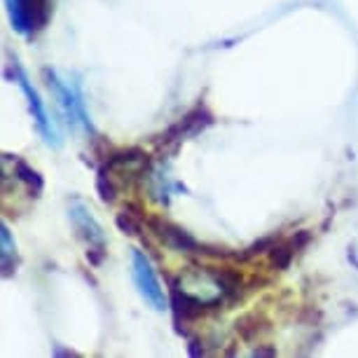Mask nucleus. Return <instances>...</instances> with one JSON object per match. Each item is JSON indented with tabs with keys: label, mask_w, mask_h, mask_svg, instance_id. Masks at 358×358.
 Instances as JSON below:
<instances>
[{
	"label": "nucleus",
	"mask_w": 358,
	"mask_h": 358,
	"mask_svg": "<svg viewBox=\"0 0 358 358\" xmlns=\"http://www.w3.org/2000/svg\"><path fill=\"white\" fill-rule=\"evenodd\" d=\"M45 78H47V85H50V90L54 94V99L59 101L62 110L66 113V117H69V124L80 127V129H85L87 134H96L90 113H87V108H85L80 87L69 85L66 80H62L57 76V71H52V69H45Z\"/></svg>",
	"instance_id": "nucleus-1"
},
{
	"label": "nucleus",
	"mask_w": 358,
	"mask_h": 358,
	"mask_svg": "<svg viewBox=\"0 0 358 358\" xmlns=\"http://www.w3.org/2000/svg\"><path fill=\"white\" fill-rule=\"evenodd\" d=\"M131 276H134V283H136L138 293L143 295V300L155 312L169 309V297L164 295V288H162L157 274H155L152 262L143 251H138V248L131 251Z\"/></svg>",
	"instance_id": "nucleus-2"
},
{
	"label": "nucleus",
	"mask_w": 358,
	"mask_h": 358,
	"mask_svg": "<svg viewBox=\"0 0 358 358\" xmlns=\"http://www.w3.org/2000/svg\"><path fill=\"white\" fill-rule=\"evenodd\" d=\"M10 76H12V80H15L19 87H22V92L26 94V99H29V108H31V113H33V120H36L38 131H40V136H43V141H45L47 145L59 148V145H62L59 131H57V127H54L50 113H47V108L43 103V99H40L38 90L33 87L29 76H26V71L15 62V64H12V69H10Z\"/></svg>",
	"instance_id": "nucleus-3"
},
{
	"label": "nucleus",
	"mask_w": 358,
	"mask_h": 358,
	"mask_svg": "<svg viewBox=\"0 0 358 358\" xmlns=\"http://www.w3.org/2000/svg\"><path fill=\"white\" fill-rule=\"evenodd\" d=\"M150 227L155 229V234H157L169 248H173V251L206 255V248L208 246L201 244V241H197L190 232H185L183 227L173 225V222H166V220H162V218H152L150 220Z\"/></svg>",
	"instance_id": "nucleus-4"
},
{
	"label": "nucleus",
	"mask_w": 358,
	"mask_h": 358,
	"mask_svg": "<svg viewBox=\"0 0 358 358\" xmlns=\"http://www.w3.org/2000/svg\"><path fill=\"white\" fill-rule=\"evenodd\" d=\"M69 218L76 227V232L83 236L87 241V246H94V248H106V234L101 225L96 222V218L92 215V211L87 208L85 201L80 199H73L71 206H69Z\"/></svg>",
	"instance_id": "nucleus-5"
},
{
	"label": "nucleus",
	"mask_w": 358,
	"mask_h": 358,
	"mask_svg": "<svg viewBox=\"0 0 358 358\" xmlns=\"http://www.w3.org/2000/svg\"><path fill=\"white\" fill-rule=\"evenodd\" d=\"M213 124V117H211V113L206 110L204 106H199V108H194V110H190L185 115L180 122H176L173 127H169L166 134H162V138H159V143H171V141H183L187 136H192V134H197V131H204L206 127H211Z\"/></svg>",
	"instance_id": "nucleus-6"
},
{
	"label": "nucleus",
	"mask_w": 358,
	"mask_h": 358,
	"mask_svg": "<svg viewBox=\"0 0 358 358\" xmlns=\"http://www.w3.org/2000/svg\"><path fill=\"white\" fill-rule=\"evenodd\" d=\"M169 307L173 309V316H176V323H190L194 321L197 316H201V312L206 309V300H199L185 290H180L178 286L171 288V300H169Z\"/></svg>",
	"instance_id": "nucleus-7"
},
{
	"label": "nucleus",
	"mask_w": 358,
	"mask_h": 358,
	"mask_svg": "<svg viewBox=\"0 0 358 358\" xmlns=\"http://www.w3.org/2000/svg\"><path fill=\"white\" fill-rule=\"evenodd\" d=\"M8 5V15L12 22V29H15L19 36H36V15H33V0H5Z\"/></svg>",
	"instance_id": "nucleus-8"
},
{
	"label": "nucleus",
	"mask_w": 358,
	"mask_h": 358,
	"mask_svg": "<svg viewBox=\"0 0 358 358\" xmlns=\"http://www.w3.org/2000/svg\"><path fill=\"white\" fill-rule=\"evenodd\" d=\"M206 274L211 276V281L218 286L220 290V297L225 302H234L236 297L241 295V276L232 272V269H213L208 267Z\"/></svg>",
	"instance_id": "nucleus-9"
},
{
	"label": "nucleus",
	"mask_w": 358,
	"mask_h": 358,
	"mask_svg": "<svg viewBox=\"0 0 358 358\" xmlns=\"http://www.w3.org/2000/svg\"><path fill=\"white\" fill-rule=\"evenodd\" d=\"M0 262H3V276L8 279L17 267V244L10 234L8 222L0 225Z\"/></svg>",
	"instance_id": "nucleus-10"
},
{
	"label": "nucleus",
	"mask_w": 358,
	"mask_h": 358,
	"mask_svg": "<svg viewBox=\"0 0 358 358\" xmlns=\"http://www.w3.org/2000/svg\"><path fill=\"white\" fill-rule=\"evenodd\" d=\"M15 176H17V180H22L26 185V190L31 192V197H40V192L45 190L43 176H40L31 164H26L24 159H15Z\"/></svg>",
	"instance_id": "nucleus-11"
},
{
	"label": "nucleus",
	"mask_w": 358,
	"mask_h": 358,
	"mask_svg": "<svg viewBox=\"0 0 358 358\" xmlns=\"http://www.w3.org/2000/svg\"><path fill=\"white\" fill-rule=\"evenodd\" d=\"M110 176H113V171H110V169H108L106 164L99 169V176H96V190H99L101 201H106V204H113L115 197H117V190H115Z\"/></svg>",
	"instance_id": "nucleus-12"
},
{
	"label": "nucleus",
	"mask_w": 358,
	"mask_h": 358,
	"mask_svg": "<svg viewBox=\"0 0 358 358\" xmlns=\"http://www.w3.org/2000/svg\"><path fill=\"white\" fill-rule=\"evenodd\" d=\"M272 265L276 267V269H288V265L293 262V255L297 253L295 248H293V244H274V248L272 251Z\"/></svg>",
	"instance_id": "nucleus-13"
},
{
	"label": "nucleus",
	"mask_w": 358,
	"mask_h": 358,
	"mask_svg": "<svg viewBox=\"0 0 358 358\" xmlns=\"http://www.w3.org/2000/svg\"><path fill=\"white\" fill-rule=\"evenodd\" d=\"M117 227L129 236L141 234V222H138V218H134L131 211H122L117 215Z\"/></svg>",
	"instance_id": "nucleus-14"
},
{
	"label": "nucleus",
	"mask_w": 358,
	"mask_h": 358,
	"mask_svg": "<svg viewBox=\"0 0 358 358\" xmlns=\"http://www.w3.org/2000/svg\"><path fill=\"white\" fill-rule=\"evenodd\" d=\"M236 333L244 337V340H253V337L258 335V319H255L253 314L239 319V321H236Z\"/></svg>",
	"instance_id": "nucleus-15"
},
{
	"label": "nucleus",
	"mask_w": 358,
	"mask_h": 358,
	"mask_svg": "<svg viewBox=\"0 0 358 358\" xmlns=\"http://www.w3.org/2000/svg\"><path fill=\"white\" fill-rule=\"evenodd\" d=\"M309 239H312V234H309L307 229H302V232H297L293 239H290V244H293L295 251H300V248H305L309 244Z\"/></svg>",
	"instance_id": "nucleus-16"
},
{
	"label": "nucleus",
	"mask_w": 358,
	"mask_h": 358,
	"mask_svg": "<svg viewBox=\"0 0 358 358\" xmlns=\"http://www.w3.org/2000/svg\"><path fill=\"white\" fill-rule=\"evenodd\" d=\"M187 354H190L192 358L204 356V354H206L204 342H201V340H190V344H187Z\"/></svg>",
	"instance_id": "nucleus-17"
},
{
	"label": "nucleus",
	"mask_w": 358,
	"mask_h": 358,
	"mask_svg": "<svg viewBox=\"0 0 358 358\" xmlns=\"http://www.w3.org/2000/svg\"><path fill=\"white\" fill-rule=\"evenodd\" d=\"M253 356L258 358V356H276V351L274 349H267V347H258V349H253Z\"/></svg>",
	"instance_id": "nucleus-18"
},
{
	"label": "nucleus",
	"mask_w": 358,
	"mask_h": 358,
	"mask_svg": "<svg viewBox=\"0 0 358 358\" xmlns=\"http://www.w3.org/2000/svg\"><path fill=\"white\" fill-rule=\"evenodd\" d=\"M52 354H54V356H78L76 351H66V349H59V347H54V349H52Z\"/></svg>",
	"instance_id": "nucleus-19"
}]
</instances>
